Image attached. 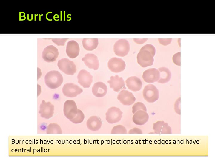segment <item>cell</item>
I'll return each mask as SVG.
<instances>
[{
	"instance_id": "1",
	"label": "cell",
	"mask_w": 215,
	"mask_h": 161,
	"mask_svg": "<svg viewBox=\"0 0 215 161\" xmlns=\"http://www.w3.org/2000/svg\"><path fill=\"white\" fill-rule=\"evenodd\" d=\"M155 53V48L153 45L150 44L145 45L142 47L137 54L138 63L142 67L152 65Z\"/></svg>"
},
{
	"instance_id": "2",
	"label": "cell",
	"mask_w": 215,
	"mask_h": 161,
	"mask_svg": "<svg viewBox=\"0 0 215 161\" xmlns=\"http://www.w3.org/2000/svg\"><path fill=\"white\" fill-rule=\"evenodd\" d=\"M45 82L49 88L54 89L59 87L63 81L61 74L58 71L53 70L48 72L44 77Z\"/></svg>"
},
{
	"instance_id": "3",
	"label": "cell",
	"mask_w": 215,
	"mask_h": 161,
	"mask_svg": "<svg viewBox=\"0 0 215 161\" xmlns=\"http://www.w3.org/2000/svg\"><path fill=\"white\" fill-rule=\"evenodd\" d=\"M142 94L144 99L148 103H153L159 99V91L153 84L146 86L143 90Z\"/></svg>"
},
{
	"instance_id": "4",
	"label": "cell",
	"mask_w": 215,
	"mask_h": 161,
	"mask_svg": "<svg viewBox=\"0 0 215 161\" xmlns=\"http://www.w3.org/2000/svg\"><path fill=\"white\" fill-rule=\"evenodd\" d=\"M58 66L60 70L67 75H73L76 71L75 64L68 58H63L59 60Z\"/></svg>"
},
{
	"instance_id": "5",
	"label": "cell",
	"mask_w": 215,
	"mask_h": 161,
	"mask_svg": "<svg viewBox=\"0 0 215 161\" xmlns=\"http://www.w3.org/2000/svg\"><path fill=\"white\" fill-rule=\"evenodd\" d=\"M130 45L125 39H120L114 44L113 50L115 54L119 56L124 57L126 55L130 50Z\"/></svg>"
},
{
	"instance_id": "6",
	"label": "cell",
	"mask_w": 215,
	"mask_h": 161,
	"mask_svg": "<svg viewBox=\"0 0 215 161\" xmlns=\"http://www.w3.org/2000/svg\"><path fill=\"white\" fill-rule=\"evenodd\" d=\"M123 112L119 108L112 107L108 109L105 114V119L110 124H113L119 122L122 117Z\"/></svg>"
},
{
	"instance_id": "7",
	"label": "cell",
	"mask_w": 215,
	"mask_h": 161,
	"mask_svg": "<svg viewBox=\"0 0 215 161\" xmlns=\"http://www.w3.org/2000/svg\"><path fill=\"white\" fill-rule=\"evenodd\" d=\"M79 109L76 104L72 100L66 101L64 105V113L65 117L70 120L73 119L77 114Z\"/></svg>"
},
{
	"instance_id": "8",
	"label": "cell",
	"mask_w": 215,
	"mask_h": 161,
	"mask_svg": "<svg viewBox=\"0 0 215 161\" xmlns=\"http://www.w3.org/2000/svg\"><path fill=\"white\" fill-rule=\"evenodd\" d=\"M59 55L57 48L52 45H49L45 48L42 52L43 59L47 62L55 61Z\"/></svg>"
},
{
	"instance_id": "9",
	"label": "cell",
	"mask_w": 215,
	"mask_h": 161,
	"mask_svg": "<svg viewBox=\"0 0 215 161\" xmlns=\"http://www.w3.org/2000/svg\"><path fill=\"white\" fill-rule=\"evenodd\" d=\"M62 91L65 96L70 97H74L82 93L83 90L76 85L73 83H69L64 85Z\"/></svg>"
},
{
	"instance_id": "10",
	"label": "cell",
	"mask_w": 215,
	"mask_h": 161,
	"mask_svg": "<svg viewBox=\"0 0 215 161\" xmlns=\"http://www.w3.org/2000/svg\"><path fill=\"white\" fill-rule=\"evenodd\" d=\"M108 66L111 72L119 73L125 69L126 64L125 61L121 58L113 57L109 60Z\"/></svg>"
},
{
	"instance_id": "11",
	"label": "cell",
	"mask_w": 215,
	"mask_h": 161,
	"mask_svg": "<svg viewBox=\"0 0 215 161\" xmlns=\"http://www.w3.org/2000/svg\"><path fill=\"white\" fill-rule=\"evenodd\" d=\"M78 83L84 88H89L93 81V76L87 71L81 70L77 75Z\"/></svg>"
},
{
	"instance_id": "12",
	"label": "cell",
	"mask_w": 215,
	"mask_h": 161,
	"mask_svg": "<svg viewBox=\"0 0 215 161\" xmlns=\"http://www.w3.org/2000/svg\"><path fill=\"white\" fill-rule=\"evenodd\" d=\"M117 98L123 105L125 106L132 105L136 100L132 93L125 90L120 91L117 96Z\"/></svg>"
},
{
	"instance_id": "13",
	"label": "cell",
	"mask_w": 215,
	"mask_h": 161,
	"mask_svg": "<svg viewBox=\"0 0 215 161\" xmlns=\"http://www.w3.org/2000/svg\"><path fill=\"white\" fill-rule=\"evenodd\" d=\"M107 82L109 84L110 88L113 89L115 92H118L121 89H126L122 78L118 75L111 76L110 79Z\"/></svg>"
},
{
	"instance_id": "14",
	"label": "cell",
	"mask_w": 215,
	"mask_h": 161,
	"mask_svg": "<svg viewBox=\"0 0 215 161\" xmlns=\"http://www.w3.org/2000/svg\"><path fill=\"white\" fill-rule=\"evenodd\" d=\"M142 78L144 80L148 83H153L157 81L160 78V72L154 68L149 69L143 73Z\"/></svg>"
},
{
	"instance_id": "15",
	"label": "cell",
	"mask_w": 215,
	"mask_h": 161,
	"mask_svg": "<svg viewBox=\"0 0 215 161\" xmlns=\"http://www.w3.org/2000/svg\"><path fill=\"white\" fill-rule=\"evenodd\" d=\"M85 65L90 69L96 70L99 66V62L97 57L93 54L88 53L82 58Z\"/></svg>"
},
{
	"instance_id": "16",
	"label": "cell",
	"mask_w": 215,
	"mask_h": 161,
	"mask_svg": "<svg viewBox=\"0 0 215 161\" xmlns=\"http://www.w3.org/2000/svg\"><path fill=\"white\" fill-rule=\"evenodd\" d=\"M80 48L78 43L75 41L71 40L67 43L66 48V53L70 58H74L79 55Z\"/></svg>"
},
{
	"instance_id": "17",
	"label": "cell",
	"mask_w": 215,
	"mask_h": 161,
	"mask_svg": "<svg viewBox=\"0 0 215 161\" xmlns=\"http://www.w3.org/2000/svg\"><path fill=\"white\" fill-rule=\"evenodd\" d=\"M125 82L128 88L133 92L139 91L142 86L141 80L136 76H131L128 78L126 80Z\"/></svg>"
},
{
	"instance_id": "18",
	"label": "cell",
	"mask_w": 215,
	"mask_h": 161,
	"mask_svg": "<svg viewBox=\"0 0 215 161\" xmlns=\"http://www.w3.org/2000/svg\"><path fill=\"white\" fill-rule=\"evenodd\" d=\"M133 114L132 120L133 123L137 125H143L146 123L149 119V115L145 111L138 110Z\"/></svg>"
},
{
	"instance_id": "19",
	"label": "cell",
	"mask_w": 215,
	"mask_h": 161,
	"mask_svg": "<svg viewBox=\"0 0 215 161\" xmlns=\"http://www.w3.org/2000/svg\"><path fill=\"white\" fill-rule=\"evenodd\" d=\"M92 92L95 96L102 97L107 94L108 88L106 85L102 82L95 83L92 87Z\"/></svg>"
},
{
	"instance_id": "20",
	"label": "cell",
	"mask_w": 215,
	"mask_h": 161,
	"mask_svg": "<svg viewBox=\"0 0 215 161\" xmlns=\"http://www.w3.org/2000/svg\"><path fill=\"white\" fill-rule=\"evenodd\" d=\"M102 124L101 120L96 116H91L87 120L86 125L88 129L92 131L99 130L101 128Z\"/></svg>"
},
{
	"instance_id": "21",
	"label": "cell",
	"mask_w": 215,
	"mask_h": 161,
	"mask_svg": "<svg viewBox=\"0 0 215 161\" xmlns=\"http://www.w3.org/2000/svg\"><path fill=\"white\" fill-rule=\"evenodd\" d=\"M54 110V106L50 102L46 103L44 100L42 101L40 106V113L50 118L52 116Z\"/></svg>"
},
{
	"instance_id": "22",
	"label": "cell",
	"mask_w": 215,
	"mask_h": 161,
	"mask_svg": "<svg viewBox=\"0 0 215 161\" xmlns=\"http://www.w3.org/2000/svg\"><path fill=\"white\" fill-rule=\"evenodd\" d=\"M160 72V78L157 82L161 83H165L170 80L171 74L170 71L167 68L161 67L158 68Z\"/></svg>"
},
{
	"instance_id": "23",
	"label": "cell",
	"mask_w": 215,
	"mask_h": 161,
	"mask_svg": "<svg viewBox=\"0 0 215 161\" xmlns=\"http://www.w3.org/2000/svg\"><path fill=\"white\" fill-rule=\"evenodd\" d=\"M82 44L83 47L86 50L92 51L95 49L98 44L97 38H84Z\"/></svg>"
},
{
	"instance_id": "24",
	"label": "cell",
	"mask_w": 215,
	"mask_h": 161,
	"mask_svg": "<svg viewBox=\"0 0 215 161\" xmlns=\"http://www.w3.org/2000/svg\"><path fill=\"white\" fill-rule=\"evenodd\" d=\"M111 134H126V128L123 125H119L113 127L111 131Z\"/></svg>"
},
{
	"instance_id": "25",
	"label": "cell",
	"mask_w": 215,
	"mask_h": 161,
	"mask_svg": "<svg viewBox=\"0 0 215 161\" xmlns=\"http://www.w3.org/2000/svg\"><path fill=\"white\" fill-rule=\"evenodd\" d=\"M85 117V115L83 112L79 109L76 116L70 121L74 124L80 123L83 121Z\"/></svg>"
},
{
	"instance_id": "26",
	"label": "cell",
	"mask_w": 215,
	"mask_h": 161,
	"mask_svg": "<svg viewBox=\"0 0 215 161\" xmlns=\"http://www.w3.org/2000/svg\"><path fill=\"white\" fill-rule=\"evenodd\" d=\"M165 122L163 121H158L153 124V129L155 133L160 134Z\"/></svg>"
},
{
	"instance_id": "27",
	"label": "cell",
	"mask_w": 215,
	"mask_h": 161,
	"mask_svg": "<svg viewBox=\"0 0 215 161\" xmlns=\"http://www.w3.org/2000/svg\"><path fill=\"white\" fill-rule=\"evenodd\" d=\"M132 109V112L133 114L139 110H143L147 112V109L143 103L141 102L135 103L133 105Z\"/></svg>"
},
{
	"instance_id": "28",
	"label": "cell",
	"mask_w": 215,
	"mask_h": 161,
	"mask_svg": "<svg viewBox=\"0 0 215 161\" xmlns=\"http://www.w3.org/2000/svg\"><path fill=\"white\" fill-rule=\"evenodd\" d=\"M68 38H53L52 41L58 46H64Z\"/></svg>"
},
{
	"instance_id": "29",
	"label": "cell",
	"mask_w": 215,
	"mask_h": 161,
	"mask_svg": "<svg viewBox=\"0 0 215 161\" xmlns=\"http://www.w3.org/2000/svg\"><path fill=\"white\" fill-rule=\"evenodd\" d=\"M171 129L167 123H165L160 134H171Z\"/></svg>"
},
{
	"instance_id": "30",
	"label": "cell",
	"mask_w": 215,
	"mask_h": 161,
	"mask_svg": "<svg viewBox=\"0 0 215 161\" xmlns=\"http://www.w3.org/2000/svg\"><path fill=\"white\" fill-rule=\"evenodd\" d=\"M173 60L176 65L180 66V52H178L173 55Z\"/></svg>"
},
{
	"instance_id": "31",
	"label": "cell",
	"mask_w": 215,
	"mask_h": 161,
	"mask_svg": "<svg viewBox=\"0 0 215 161\" xmlns=\"http://www.w3.org/2000/svg\"><path fill=\"white\" fill-rule=\"evenodd\" d=\"M159 41L160 44L164 46L168 45L170 44L171 41V39H159Z\"/></svg>"
},
{
	"instance_id": "32",
	"label": "cell",
	"mask_w": 215,
	"mask_h": 161,
	"mask_svg": "<svg viewBox=\"0 0 215 161\" xmlns=\"http://www.w3.org/2000/svg\"><path fill=\"white\" fill-rule=\"evenodd\" d=\"M142 130L139 128H134L130 129L128 132L129 134H142Z\"/></svg>"
},
{
	"instance_id": "33",
	"label": "cell",
	"mask_w": 215,
	"mask_h": 161,
	"mask_svg": "<svg viewBox=\"0 0 215 161\" xmlns=\"http://www.w3.org/2000/svg\"><path fill=\"white\" fill-rule=\"evenodd\" d=\"M147 39H141V40H134L136 43L138 44H142L144 43L147 40Z\"/></svg>"
},
{
	"instance_id": "34",
	"label": "cell",
	"mask_w": 215,
	"mask_h": 161,
	"mask_svg": "<svg viewBox=\"0 0 215 161\" xmlns=\"http://www.w3.org/2000/svg\"><path fill=\"white\" fill-rule=\"evenodd\" d=\"M24 15H22L19 13V20L20 21H24L26 19V17Z\"/></svg>"
},
{
	"instance_id": "35",
	"label": "cell",
	"mask_w": 215,
	"mask_h": 161,
	"mask_svg": "<svg viewBox=\"0 0 215 161\" xmlns=\"http://www.w3.org/2000/svg\"><path fill=\"white\" fill-rule=\"evenodd\" d=\"M38 14H35V15H34V16H34V17H34V20H35V21H36V16H38Z\"/></svg>"
},
{
	"instance_id": "36",
	"label": "cell",
	"mask_w": 215,
	"mask_h": 161,
	"mask_svg": "<svg viewBox=\"0 0 215 161\" xmlns=\"http://www.w3.org/2000/svg\"><path fill=\"white\" fill-rule=\"evenodd\" d=\"M43 15V14H39V21H41V16H42Z\"/></svg>"
}]
</instances>
